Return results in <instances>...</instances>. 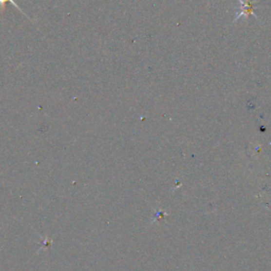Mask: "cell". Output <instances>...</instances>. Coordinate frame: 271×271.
Listing matches in <instances>:
<instances>
[{
	"label": "cell",
	"instance_id": "1",
	"mask_svg": "<svg viewBox=\"0 0 271 271\" xmlns=\"http://www.w3.org/2000/svg\"><path fill=\"white\" fill-rule=\"evenodd\" d=\"M7 2H11V3H12V4H13V5H14V7H15V8H16V9H17L18 11H19V12H21V13H22V14H23L24 16H26V17H28V16L26 15V14H24V13H23V11H22V10H21V9H20L19 7H18V5H17V3H15V1H14V0H0V9H1V12L3 11V7H4V5H5V3H7ZM28 18H30V17H28Z\"/></svg>",
	"mask_w": 271,
	"mask_h": 271
}]
</instances>
